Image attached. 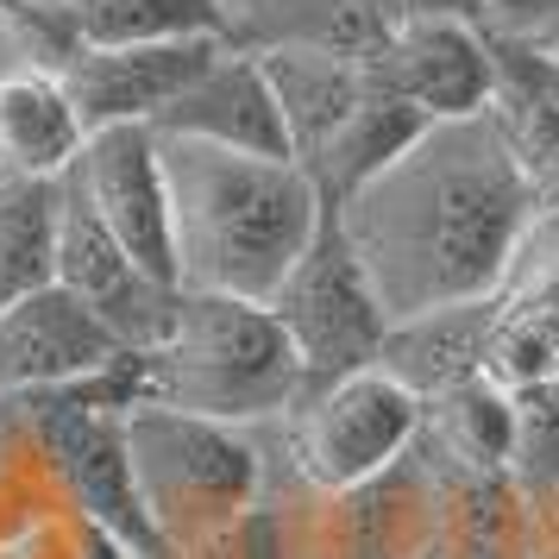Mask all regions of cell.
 <instances>
[{"instance_id":"14","label":"cell","mask_w":559,"mask_h":559,"mask_svg":"<svg viewBox=\"0 0 559 559\" xmlns=\"http://www.w3.org/2000/svg\"><path fill=\"white\" fill-rule=\"evenodd\" d=\"M396 32L390 0H227V45L239 51H328L371 63Z\"/></svg>"},{"instance_id":"1","label":"cell","mask_w":559,"mask_h":559,"mask_svg":"<svg viewBox=\"0 0 559 559\" xmlns=\"http://www.w3.org/2000/svg\"><path fill=\"white\" fill-rule=\"evenodd\" d=\"M390 328L453 302L503 296L528 258L540 207L497 114L433 120L396 164L333 207Z\"/></svg>"},{"instance_id":"3","label":"cell","mask_w":559,"mask_h":559,"mask_svg":"<svg viewBox=\"0 0 559 559\" xmlns=\"http://www.w3.org/2000/svg\"><path fill=\"white\" fill-rule=\"evenodd\" d=\"M302 390V358L277 328L271 302L182 289L170 333L152 353H139V403H164L233 428L283 421Z\"/></svg>"},{"instance_id":"24","label":"cell","mask_w":559,"mask_h":559,"mask_svg":"<svg viewBox=\"0 0 559 559\" xmlns=\"http://www.w3.org/2000/svg\"><path fill=\"white\" fill-rule=\"evenodd\" d=\"M95 522H82L76 509H51L26 528L0 534V559H88Z\"/></svg>"},{"instance_id":"29","label":"cell","mask_w":559,"mask_h":559,"mask_svg":"<svg viewBox=\"0 0 559 559\" xmlns=\"http://www.w3.org/2000/svg\"><path fill=\"white\" fill-rule=\"evenodd\" d=\"M540 559H559V554H540Z\"/></svg>"},{"instance_id":"10","label":"cell","mask_w":559,"mask_h":559,"mask_svg":"<svg viewBox=\"0 0 559 559\" xmlns=\"http://www.w3.org/2000/svg\"><path fill=\"white\" fill-rule=\"evenodd\" d=\"M227 38H152V45H76L57 63L88 132L102 127H157V114L202 76Z\"/></svg>"},{"instance_id":"12","label":"cell","mask_w":559,"mask_h":559,"mask_svg":"<svg viewBox=\"0 0 559 559\" xmlns=\"http://www.w3.org/2000/svg\"><path fill=\"white\" fill-rule=\"evenodd\" d=\"M127 346L82 308L63 283H45L38 296L0 308V396H45L70 383L107 378L127 365Z\"/></svg>"},{"instance_id":"28","label":"cell","mask_w":559,"mask_h":559,"mask_svg":"<svg viewBox=\"0 0 559 559\" xmlns=\"http://www.w3.org/2000/svg\"><path fill=\"white\" fill-rule=\"evenodd\" d=\"M547 390H554V396H559V365H554V378H547Z\"/></svg>"},{"instance_id":"2","label":"cell","mask_w":559,"mask_h":559,"mask_svg":"<svg viewBox=\"0 0 559 559\" xmlns=\"http://www.w3.org/2000/svg\"><path fill=\"white\" fill-rule=\"evenodd\" d=\"M157 152L170 189L177 289L271 302L328 227V202L308 170L296 157L233 152L170 132H157Z\"/></svg>"},{"instance_id":"7","label":"cell","mask_w":559,"mask_h":559,"mask_svg":"<svg viewBox=\"0 0 559 559\" xmlns=\"http://www.w3.org/2000/svg\"><path fill=\"white\" fill-rule=\"evenodd\" d=\"M271 314L277 328L289 333V346L302 358V378L308 383H333L346 371H365L383 358V340H390V314H383L378 289L365 277V264L353 258L346 233L333 227V207H328V227L321 239L302 252V264L283 277V289L271 296Z\"/></svg>"},{"instance_id":"9","label":"cell","mask_w":559,"mask_h":559,"mask_svg":"<svg viewBox=\"0 0 559 559\" xmlns=\"http://www.w3.org/2000/svg\"><path fill=\"white\" fill-rule=\"evenodd\" d=\"M57 283H63L82 308H95V321H102L127 353H152L157 340L170 333L177 302H182L177 283L152 277L70 189H63V233H57Z\"/></svg>"},{"instance_id":"19","label":"cell","mask_w":559,"mask_h":559,"mask_svg":"<svg viewBox=\"0 0 559 559\" xmlns=\"http://www.w3.org/2000/svg\"><path fill=\"white\" fill-rule=\"evenodd\" d=\"M509 440H515V390L497 378H472L433 396L421 421V453L459 478H503Z\"/></svg>"},{"instance_id":"5","label":"cell","mask_w":559,"mask_h":559,"mask_svg":"<svg viewBox=\"0 0 559 559\" xmlns=\"http://www.w3.org/2000/svg\"><path fill=\"white\" fill-rule=\"evenodd\" d=\"M428 403L403 390L383 365L346 371L333 383H308L296 408L264 428L271 459L308 490H353L415 453Z\"/></svg>"},{"instance_id":"16","label":"cell","mask_w":559,"mask_h":559,"mask_svg":"<svg viewBox=\"0 0 559 559\" xmlns=\"http://www.w3.org/2000/svg\"><path fill=\"white\" fill-rule=\"evenodd\" d=\"M490 340H497V296L453 302L433 308V314H415V321H396L378 365L403 390H415L421 403H433L459 383L490 378Z\"/></svg>"},{"instance_id":"21","label":"cell","mask_w":559,"mask_h":559,"mask_svg":"<svg viewBox=\"0 0 559 559\" xmlns=\"http://www.w3.org/2000/svg\"><path fill=\"white\" fill-rule=\"evenodd\" d=\"M76 45H152V38H227V0H70Z\"/></svg>"},{"instance_id":"26","label":"cell","mask_w":559,"mask_h":559,"mask_svg":"<svg viewBox=\"0 0 559 559\" xmlns=\"http://www.w3.org/2000/svg\"><path fill=\"white\" fill-rule=\"evenodd\" d=\"M177 559H289V540H283V515L277 503L264 497V503L239 522V528H227L221 540H207V547H195V554H177Z\"/></svg>"},{"instance_id":"27","label":"cell","mask_w":559,"mask_h":559,"mask_svg":"<svg viewBox=\"0 0 559 559\" xmlns=\"http://www.w3.org/2000/svg\"><path fill=\"white\" fill-rule=\"evenodd\" d=\"M390 7L396 20H465V26L484 20V0H390Z\"/></svg>"},{"instance_id":"15","label":"cell","mask_w":559,"mask_h":559,"mask_svg":"<svg viewBox=\"0 0 559 559\" xmlns=\"http://www.w3.org/2000/svg\"><path fill=\"white\" fill-rule=\"evenodd\" d=\"M88 145V120L45 63L0 70V177L63 182Z\"/></svg>"},{"instance_id":"17","label":"cell","mask_w":559,"mask_h":559,"mask_svg":"<svg viewBox=\"0 0 559 559\" xmlns=\"http://www.w3.org/2000/svg\"><path fill=\"white\" fill-rule=\"evenodd\" d=\"M258 63H264L271 95H277L289 157L308 170V164L333 145V132L358 114V102L371 95V63L328 57V51H264Z\"/></svg>"},{"instance_id":"22","label":"cell","mask_w":559,"mask_h":559,"mask_svg":"<svg viewBox=\"0 0 559 559\" xmlns=\"http://www.w3.org/2000/svg\"><path fill=\"white\" fill-rule=\"evenodd\" d=\"M51 509H70L63 478L51 465V447L32 421L26 396H0V534L26 528Z\"/></svg>"},{"instance_id":"18","label":"cell","mask_w":559,"mask_h":559,"mask_svg":"<svg viewBox=\"0 0 559 559\" xmlns=\"http://www.w3.org/2000/svg\"><path fill=\"white\" fill-rule=\"evenodd\" d=\"M559 365V246L528 252L515 264L509 289L497 296V340H490V378L509 390L547 383Z\"/></svg>"},{"instance_id":"20","label":"cell","mask_w":559,"mask_h":559,"mask_svg":"<svg viewBox=\"0 0 559 559\" xmlns=\"http://www.w3.org/2000/svg\"><path fill=\"white\" fill-rule=\"evenodd\" d=\"M57 233H63V182L0 177V308L57 283Z\"/></svg>"},{"instance_id":"8","label":"cell","mask_w":559,"mask_h":559,"mask_svg":"<svg viewBox=\"0 0 559 559\" xmlns=\"http://www.w3.org/2000/svg\"><path fill=\"white\" fill-rule=\"evenodd\" d=\"M63 189H70L152 277L177 283V258H170V189H164V152H157L152 127L88 132V145H82V157L70 164Z\"/></svg>"},{"instance_id":"4","label":"cell","mask_w":559,"mask_h":559,"mask_svg":"<svg viewBox=\"0 0 559 559\" xmlns=\"http://www.w3.org/2000/svg\"><path fill=\"white\" fill-rule=\"evenodd\" d=\"M127 453L139 503L170 559L239 528L264 503V484H271L264 428H233V421L182 415L164 403L127 408Z\"/></svg>"},{"instance_id":"23","label":"cell","mask_w":559,"mask_h":559,"mask_svg":"<svg viewBox=\"0 0 559 559\" xmlns=\"http://www.w3.org/2000/svg\"><path fill=\"white\" fill-rule=\"evenodd\" d=\"M503 478L528 497H559V396L547 383L515 390V440Z\"/></svg>"},{"instance_id":"6","label":"cell","mask_w":559,"mask_h":559,"mask_svg":"<svg viewBox=\"0 0 559 559\" xmlns=\"http://www.w3.org/2000/svg\"><path fill=\"white\" fill-rule=\"evenodd\" d=\"M264 497L283 515L289 559H433L440 540V472L428 465L421 440L408 459L353 490H308L271 459Z\"/></svg>"},{"instance_id":"11","label":"cell","mask_w":559,"mask_h":559,"mask_svg":"<svg viewBox=\"0 0 559 559\" xmlns=\"http://www.w3.org/2000/svg\"><path fill=\"white\" fill-rule=\"evenodd\" d=\"M371 76L421 120H472L497 102V45L465 20H396Z\"/></svg>"},{"instance_id":"13","label":"cell","mask_w":559,"mask_h":559,"mask_svg":"<svg viewBox=\"0 0 559 559\" xmlns=\"http://www.w3.org/2000/svg\"><path fill=\"white\" fill-rule=\"evenodd\" d=\"M152 132H170V139H207V145H233V152L289 157L271 76H264V63H258L252 51H239V45H227V51L214 57L202 76L157 114Z\"/></svg>"},{"instance_id":"25","label":"cell","mask_w":559,"mask_h":559,"mask_svg":"<svg viewBox=\"0 0 559 559\" xmlns=\"http://www.w3.org/2000/svg\"><path fill=\"white\" fill-rule=\"evenodd\" d=\"M478 26L497 45H534V51H547L559 38V0H484Z\"/></svg>"}]
</instances>
